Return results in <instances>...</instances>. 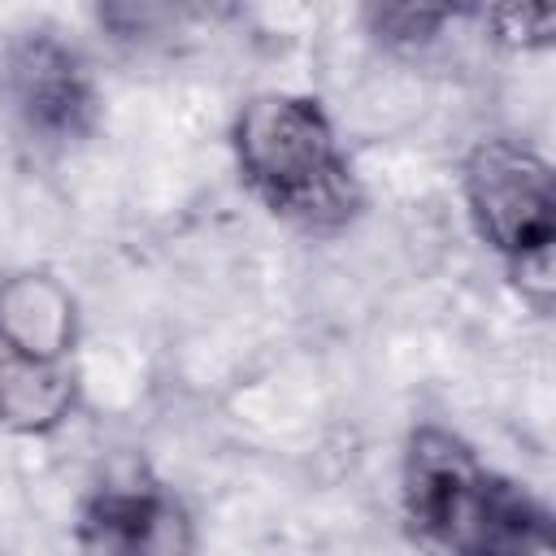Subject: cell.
<instances>
[{
  "instance_id": "cell-5",
  "label": "cell",
  "mask_w": 556,
  "mask_h": 556,
  "mask_svg": "<svg viewBox=\"0 0 556 556\" xmlns=\"http://www.w3.org/2000/svg\"><path fill=\"white\" fill-rule=\"evenodd\" d=\"M0 113L39 152L83 143L100 122V91L83 52L52 30H22L4 39Z\"/></svg>"
},
{
  "instance_id": "cell-2",
  "label": "cell",
  "mask_w": 556,
  "mask_h": 556,
  "mask_svg": "<svg viewBox=\"0 0 556 556\" xmlns=\"http://www.w3.org/2000/svg\"><path fill=\"white\" fill-rule=\"evenodd\" d=\"M230 148L243 187L278 222L304 235H339L361 217L365 195L321 100L295 91L252 96L230 126Z\"/></svg>"
},
{
  "instance_id": "cell-3",
  "label": "cell",
  "mask_w": 556,
  "mask_h": 556,
  "mask_svg": "<svg viewBox=\"0 0 556 556\" xmlns=\"http://www.w3.org/2000/svg\"><path fill=\"white\" fill-rule=\"evenodd\" d=\"M78 304L52 269L0 278V426L52 434L78 404Z\"/></svg>"
},
{
  "instance_id": "cell-8",
  "label": "cell",
  "mask_w": 556,
  "mask_h": 556,
  "mask_svg": "<svg viewBox=\"0 0 556 556\" xmlns=\"http://www.w3.org/2000/svg\"><path fill=\"white\" fill-rule=\"evenodd\" d=\"M486 26L495 30V39L513 43V48H539L556 35V9H539V4H508V9H486L482 13Z\"/></svg>"
},
{
  "instance_id": "cell-1",
  "label": "cell",
  "mask_w": 556,
  "mask_h": 556,
  "mask_svg": "<svg viewBox=\"0 0 556 556\" xmlns=\"http://www.w3.org/2000/svg\"><path fill=\"white\" fill-rule=\"evenodd\" d=\"M400 508L430 556H552L547 508L443 426L408 434Z\"/></svg>"
},
{
  "instance_id": "cell-4",
  "label": "cell",
  "mask_w": 556,
  "mask_h": 556,
  "mask_svg": "<svg viewBox=\"0 0 556 556\" xmlns=\"http://www.w3.org/2000/svg\"><path fill=\"white\" fill-rule=\"evenodd\" d=\"M460 195L473 235L504 261L517 291L552 308V243H556V182L552 165L521 139H478L460 165Z\"/></svg>"
},
{
  "instance_id": "cell-6",
  "label": "cell",
  "mask_w": 556,
  "mask_h": 556,
  "mask_svg": "<svg viewBox=\"0 0 556 556\" xmlns=\"http://www.w3.org/2000/svg\"><path fill=\"white\" fill-rule=\"evenodd\" d=\"M74 543L83 556H191L195 530L174 486L130 465L83 495Z\"/></svg>"
},
{
  "instance_id": "cell-7",
  "label": "cell",
  "mask_w": 556,
  "mask_h": 556,
  "mask_svg": "<svg viewBox=\"0 0 556 556\" xmlns=\"http://www.w3.org/2000/svg\"><path fill=\"white\" fill-rule=\"evenodd\" d=\"M369 35L382 39L387 48H417L439 35L443 22H452V9H417V4H382L365 9Z\"/></svg>"
}]
</instances>
